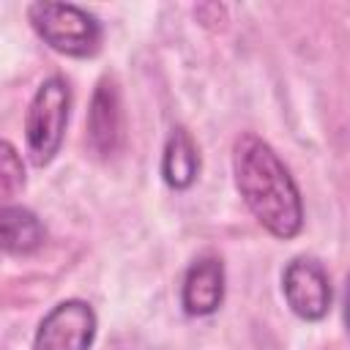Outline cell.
<instances>
[{"label": "cell", "instance_id": "cell-7", "mask_svg": "<svg viewBox=\"0 0 350 350\" xmlns=\"http://www.w3.org/2000/svg\"><path fill=\"white\" fill-rule=\"evenodd\" d=\"M224 262L216 254L197 257L180 282V306L189 317H208L224 301Z\"/></svg>", "mask_w": 350, "mask_h": 350}, {"label": "cell", "instance_id": "cell-1", "mask_svg": "<svg viewBox=\"0 0 350 350\" xmlns=\"http://www.w3.org/2000/svg\"><path fill=\"white\" fill-rule=\"evenodd\" d=\"M232 178L241 200L279 241H290L304 230L301 189L279 159V153L257 134L243 131L232 145Z\"/></svg>", "mask_w": 350, "mask_h": 350}, {"label": "cell", "instance_id": "cell-9", "mask_svg": "<svg viewBox=\"0 0 350 350\" xmlns=\"http://www.w3.org/2000/svg\"><path fill=\"white\" fill-rule=\"evenodd\" d=\"M197 175H200V150L191 134L183 126H175L161 150V180L175 191H186L194 186Z\"/></svg>", "mask_w": 350, "mask_h": 350}, {"label": "cell", "instance_id": "cell-3", "mask_svg": "<svg viewBox=\"0 0 350 350\" xmlns=\"http://www.w3.org/2000/svg\"><path fill=\"white\" fill-rule=\"evenodd\" d=\"M27 22L49 49L66 57H93L101 49V22L74 3H30Z\"/></svg>", "mask_w": 350, "mask_h": 350}, {"label": "cell", "instance_id": "cell-5", "mask_svg": "<svg viewBox=\"0 0 350 350\" xmlns=\"http://www.w3.org/2000/svg\"><path fill=\"white\" fill-rule=\"evenodd\" d=\"M98 331L93 306L82 298L55 304L38 323L33 350H90Z\"/></svg>", "mask_w": 350, "mask_h": 350}, {"label": "cell", "instance_id": "cell-6", "mask_svg": "<svg viewBox=\"0 0 350 350\" xmlns=\"http://www.w3.org/2000/svg\"><path fill=\"white\" fill-rule=\"evenodd\" d=\"M120 142H123L120 90H118L112 77H101L96 82L90 109H88V145L101 159H109L120 150Z\"/></svg>", "mask_w": 350, "mask_h": 350}, {"label": "cell", "instance_id": "cell-4", "mask_svg": "<svg viewBox=\"0 0 350 350\" xmlns=\"http://www.w3.org/2000/svg\"><path fill=\"white\" fill-rule=\"evenodd\" d=\"M282 295L295 317L306 323L323 320L334 304V287L325 265L317 257H293L282 271Z\"/></svg>", "mask_w": 350, "mask_h": 350}, {"label": "cell", "instance_id": "cell-8", "mask_svg": "<svg viewBox=\"0 0 350 350\" xmlns=\"http://www.w3.org/2000/svg\"><path fill=\"white\" fill-rule=\"evenodd\" d=\"M46 241L44 221L25 205H0V249L14 257L36 254Z\"/></svg>", "mask_w": 350, "mask_h": 350}, {"label": "cell", "instance_id": "cell-2", "mask_svg": "<svg viewBox=\"0 0 350 350\" xmlns=\"http://www.w3.org/2000/svg\"><path fill=\"white\" fill-rule=\"evenodd\" d=\"M71 115V88L60 74L46 77L25 112V148L33 167H46L63 148Z\"/></svg>", "mask_w": 350, "mask_h": 350}, {"label": "cell", "instance_id": "cell-10", "mask_svg": "<svg viewBox=\"0 0 350 350\" xmlns=\"http://www.w3.org/2000/svg\"><path fill=\"white\" fill-rule=\"evenodd\" d=\"M27 183L25 159L8 139H0V200L16 197Z\"/></svg>", "mask_w": 350, "mask_h": 350}]
</instances>
